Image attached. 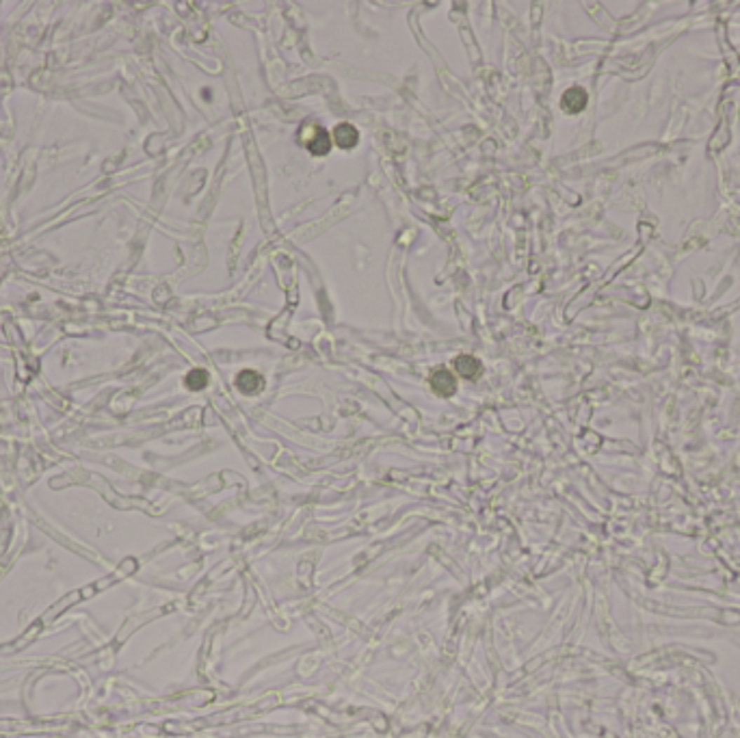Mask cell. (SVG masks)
Instances as JSON below:
<instances>
[{
  "label": "cell",
  "instance_id": "obj_5",
  "mask_svg": "<svg viewBox=\"0 0 740 738\" xmlns=\"http://www.w3.org/2000/svg\"><path fill=\"white\" fill-rule=\"evenodd\" d=\"M560 107L567 113H580L586 107V91L580 87H572L560 98Z\"/></svg>",
  "mask_w": 740,
  "mask_h": 738
},
{
  "label": "cell",
  "instance_id": "obj_4",
  "mask_svg": "<svg viewBox=\"0 0 740 738\" xmlns=\"http://www.w3.org/2000/svg\"><path fill=\"white\" fill-rule=\"evenodd\" d=\"M334 141L340 149H353L357 143H360V133H357L353 123L342 121L334 128Z\"/></svg>",
  "mask_w": 740,
  "mask_h": 738
},
{
  "label": "cell",
  "instance_id": "obj_1",
  "mask_svg": "<svg viewBox=\"0 0 740 738\" xmlns=\"http://www.w3.org/2000/svg\"><path fill=\"white\" fill-rule=\"evenodd\" d=\"M299 143L305 145V149H308L312 156H327L334 141H331L329 133L323 128V126L305 123L299 130Z\"/></svg>",
  "mask_w": 740,
  "mask_h": 738
},
{
  "label": "cell",
  "instance_id": "obj_7",
  "mask_svg": "<svg viewBox=\"0 0 740 738\" xmlns=\"http://www.w3.org/2000/svg\"><path fill=\"white\" fill-rule=\"evenodd\" d=\"M187 386L191 390H201L208 386V373L206 370H191L187 377Z\"/></svg>",
  "mask_w": 740,
  "mask_h": 738
},
{
  "label": "cell",
  "instance_id": "obj_6",
  "mask_svg": "<svg viewBox=\"0 0 740 738\" xmlns=\"http://www.w3.org/2000/svg\"><path fill=\"white\" fill-rule=\"evenodd\" d=\"M455 370L466 379H474L480 375L483 366L476 358H472V355H459V358L455 360Z\"/></svg>",
  "mask_w": 740,
  "mask_h": 738
},
{
  "label": "cell",
  "instance_id": "obj_3",
  "mask_svg": "<svg viewBox=\"0 0 740 738\" xmlns=\"http://www.w3.org/2000/svg\"><path fill=\"white\" fill-rule=\"evenodd\" d=\"M236 388L243 394H258L264 388V377L256 370H241L236 377Z\"/></svg>",
  "mask_w": 740,
  "mask_h": 738
},
{
  "label": "cell",
  "instance_id": "obj_2",
  "mask_svg": "<svg viewBox=\"0 0 740 738\" xmlns=\"http://www.w3.org/2000/svg\"><path fill=\"white\" fill-rule=\"evenodd\" d=\"M431 388L436 390L440 396H452L457 392V379L450 370L440 368L431 375Z\"/></svg>",
  "mask_w": 740,
  "mask_h": 738
}]
</instances>
